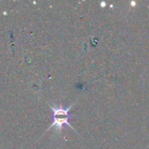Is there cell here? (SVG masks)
Masks as SVG:
<instances>
[{
  "label": "cell",
  "instance_id": "6da1fadb",
  "mask_svg": "<svg viewBox=\"0 0 149 149\" xmlns=\"http://www.w3.org/2000/svg\"><path fill=\"white\" fill-rule=\"evenodd\" d=\"M73 106H74V104L71 105L67 108H63V107H52V106L49 105V107H51V109L52 111L53 123L48 127L47 131L54 127V128H56V130L58 132H60L62 130L64 125H66L67 127H71L72 129H73L75 131V129L69 123V119L72 116L70 114V110Z\"/></svg>",
  "mask_w": 149,
  "mask_h": 149
}]
</instances>
